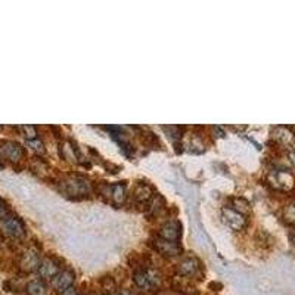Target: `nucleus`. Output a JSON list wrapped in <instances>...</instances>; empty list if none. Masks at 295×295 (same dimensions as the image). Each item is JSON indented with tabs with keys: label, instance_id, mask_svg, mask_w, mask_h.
Returning <instances> with one entry per match:
<instances>
[{
	"label": "nucleus",
	"instance_id": "4",
	"mask_svg": "<svg viewBox=\"0 0 295 295\" xmlns=\"http://www.w3.org/2000/svg\"><path fill=\"white\" fill-rule=\"evenodd\" d=\"M221 217L223 221L233 230H242L247 226V217L236 211L235 208H223Z\"/></svg>",
	"mask_w": 295,
	"mask_h": 295
},
{
	"label": "nucleus",
	"instance_id": "24",
	"mask_svg": "<svg viewBox=\"0 0 295 295\" xmlns=\"http://www.w3.org/2000/svg\"><path fill=\"white\" fill-rule=\"evenodd\" d=\"M9 216V210H8V205L0 199V220L5 218V217Z\"/></svg>",
	"mask_w": 295,
	"mask_h": 295
},
{
	"label": "nucleus",
	"instance_id": "22",
	"mask_svg": "<svg viewBox=\"0 0 295 295\" xmlns=\"http://www.w3.org/2000/svg\"><path fill=\"white\" fill-rule=\"evenodd\" d=\"M27 145L37 154H44V145L40 139H34V140H27Z\"/></svg>",
	"mask_w": 295,
	"mask_h": 295
},
{
	"label": "nucleus",
	"instance_id": "12",
	"mask_svg": "<svg viewBox=\"0 0 295 295\" xmlns=\"http://www.w3.org/2000/svg\"><path fill=\"white\" fill-rule=\"evenodd\" d=\"M73 283H74V273L70 272V270H62L52 279V285L59 294L62 291L68 289L70 286H73Z\"/></svg>",
	"mask_w": 295,
	"mask_h": 295
},
{
	"label": "nucleus",
	"instance_id": "9",
	"mask_svg": "<svg viewBox=\"0 0 295 295\" xmlns=\"http://www.w3.org/2000/svg\"><path fill=\"white\" fill-rule=\"evenodd\" d=\"M0 154L12 162H18L24 155V151H22L20 143L12 142V140H6V142H2V145H0Z\"/></svg>",
	"mask_w": 295,
	"mask_h": 295
},
{
	"label": "nucleus",
	"instance_id": "21",
	"mask_svg": "<svg viewBox=\"0 0 295 295\" xmlns=\"http://www.w3.org/2000/svg\"><path fill=\"white\" fill-rule=\"evenodd\" d=\"M20 129L21 132H22V135H24V138L27 139V140L37 139V130H36L34 126H21Z\"/></svg>",
	"mask_w": 295,
	"mask_h": 295
},
{
	"label": "nucleus",
	"instance_id": "25",
	"mask_svg": "<svg viewBox=\"0 0 295 295\" xmlns=\"http://www.w3.org/2000/svg\"><path fill=\"white\" fill-rule=\"evenodd\" d=\"M59 295H79V292H77V289H76L74 286H70L68 289L62 291Z\"/></svg>",
	"mask_w": 295,
	"mask_h": 295
},
{
	"label": "nucleus",
	"instance_id": "16",
	"mask_svg": "<svg viewBox=\"0 0 295 295\" xmlns=\"http://www.w3.org/2000/svg\"><path fill=\"white\" fill-rule=\"evenodd\" d=\"M111 197L115 205H121L126 198H127V191H126V185L124 183H115L111 186Z\"/></svg>",
	"mask_w": 295,
	"mask_h": 295
},
{
	"label": "nucleus",
	"instance_id": "26",
	"mask_svg": "<svg viewBox=\"0 0 295 295\" xmlns=\"http://www.w3.org/2000/svg\"><path fill=\"white\" fill-rule=\"evenodd\" d=\"M288 159H289V162H291V164L295 167V151H292V152H288Z\"/></svg>",
	"mask_w": 295,
	"mask_h": 295
},
{
	"label": "nucleus",
	"instance_id": "20",
	"mask_svg": "<svg viewBox=\"0 0 295 295\" xmlns=\"http://www.w3.org/2000/svg\"><path fill=\"white\" fill-rule=\"evenodd\" d=\"M233 207H235L236 211H239L244 216L250 213V204L245 199H242V198H235L233 199Z\"/></svg>",
	"mask_w": 295,
	"mask_h": 295
},
{
	"label": "nucleus",
	"instance_id": "18",
	"mask_svg": "<svg viewBox=\"0 0 295 295\" xmlns=\"http://www.w3.org/2000/svg\"><path fill=\"white\" fill-rule=\"evenodd\" d=\"M100 286H102V289L106 294H112L115 291V288H117V283H115V280L111 276H105V277L100 279Z\"/></svg>",
	"mask_w": 295,
	"mask_h": 295
},
{
	"label": "nucleus",
	"instance_id": "13",
	"mask_svg": "<svg viewBox=\"0 0 295 295\" xmlns=\"http://www.w3.org/2000/svg\"><path fill=\"white\" fill-rule=\"evenodd\" d=\"M39 276L41 277V279H53L55 276L58 275L59 272V267H58V264L53 261V260H50V258H46V260H43L41 261V264H40V267H39Z\"/></svg>",
	"mask_w": 295,
	"mask_h": 295
},
{
	"label": "nucleus",
	"instance_id": "10",
	"mask_svg": "<svg viewBox=\"0 0 295 295\" xmlns=\"http://www.w3.org/2000/svg\"><path fill=\"white\" fill-rule=\"evenodd\" d=\"M154 247H155V250H157L158 253L162 254L164 257H176L182 251L179 242H171V241H167V239H162V238H157L155 239Z\"/></svg>",
	"mask_w": 295,
	"mask_h": 295
},
{
	"label": "nucleus",
	"instance_id": "5",
	"mask_svg": "<svg viewBox=\"0 0 295 295\" xmlns=\"http://www.w3.org/2000/svg\"><path fill=\"white\" fill-rule=\"evenodd\" d=\"M64 186L70 195H87L90 192V183L84 177H71L64 183Z\"/></svg>",
	"mask_w": 295,
	"mask_h": 295
},
{
	"label": "nucleus",
	"instance_id": "6",
	"mask_svg": "<svg viewBox=\"0 0 295 295\" xmlns=\"http://www.w3.org/2000/svg\"><path fill=\"white\" fill-rule=\"evenodd\" d=\"M41 260H40L39 253L36 250H27L25 253H22L20 258V267L22 272L25 273H31L39 270Z\"/></svg>",
	"mask_w": 295,
	"mask_h": 295
},
{
	"label": "nucleus",
	"instance_id": "15",
	"mask_svg": "<svg viewBox=\"0 0 295 295\" xmlns=\"http://www.w3.org/2000/svg\"><path fill=\"white\" fill-rule=\"evenodd\" d=\"M133 198H135V201H138L140 204L149 202L152 199V189L145 183H139L133 191Z\"/></svg>",
	"mask_w": 295,
	"mask_h": 295
},
{
	"label": "nucleus",
	"instance_id": "11",
	"mask_svg": "<svg viewBox=\"0 0 295 295\" xmlns=\"http://www.w3.org/2000/svg\"><path fill=\"white\" fill-rule=\"evenodd\" d=\"M272 139L285 146H289L295 142V136L292 130L286 126H277L275 129H272Z\"/></svg>",
	"mask_w": 295,
	"mask_h": 295
},
{
	"label": "nucleus",
	"instance_id": "2",
	"mask_svg": "<svg viewBox=\"0 0 295 295\" xmlns=\"http://www.w3.org/2000/svg\"><path fill=\"white\" fill-rule=\"evenodd\" d=\"M133 280L135 283L138 285L139 288L142 289H152L158 286L161 283V276L157 270H152V269H140L136 270L135 275H133Z\"/></svg>",
	"mask_w": 295,
	"mask_h": 295
},
{
	"label": "nucleus",
	"instance_id": "28",
	"mask_svg": "<svg viewBox=\"0 0 295 295\" xmlns=\"http://www.w3.org/2000/svg\"><path fill=\"white\" fill-rule=\"evenodd\" d=\"M291 239H292V244H294V245H295V232H294V233H292V235H291Z\"/></svg>",
	"mask_w": 295,
	"mask_h": 295
},
{
	"label": "nucleus",
	"instance_id": "17",
	"mask_svg": "<svg viewBox=\"0 0 295 295\" xmlns=\"http://www.w3.org/2000/svg\"><path fill=\"white\" fill-rule=\"evenodd\" d=\"M27 294L28 295H46V285L41 279H36L28 282L27 285Z\"/></svg>",
	"mask_w": 295,
	"mask_h": 295
},
{
	"label": "nucleus",
	"instance_id": "27",
	"mask_svg": "<svg viewBox=\"0 0 295 295\" xmlns=\"http://www.w3.org/2000/svg\"><path fill=\"white\" fill-rule=\"evenodd\" d=\"M120 295H133V292H132V291H129V289H123V291L120 292Z\"/></svg>",
	"mask_w": 295,
	"mask_h": 295
},
{
	"label": "nucleus",
	"instance_id": "3",
	"mask_svg": "<svg viewBox=\"0 0 295 295\" xmlns=\"http://www.w3.org/2000/svg\"><path fill=\"white\" fill-rule=\"evenodd\" d=\"M0 230L9 238H22L25 235V226L18 217L8 216L0 220Z\"/></svg>",
	"mask_w": 295,
	"mask_h": 295
},
{
	"label": "nucleus",
	"instance_id": "8",
	"mask_svg": "<svg viewBox=\"0 0 295 295\" xmlns=\"http://www.w3.org/2000/svg\"><path fill=\"white\" fill-rule=\"evenodd\" d=\"M177 272L180 273V276H185L188 279H192V277H197L201 275V263L199 260L195 257H191V258H185L179 267H177Z\"/></svg>",
	"mask_w": 295,
	"mask_h": 295
},
{
	"label": "nucleus",
	"instance_id": "7",
	"mask_svg": "<svg viewBox=\"0 0 295 295\" xmlns=\"http://www.w3.org/2000/svg\"><path fill=\"white\" fill-rule=\"evenodd\" d=\"M159 238L171 242H179V239L182 238V224L177 220L165 221L159 229Z\"/></svg>",
	"mask_w": 295,
	"mask_h": 295
},
{
	"label": "nucleus",
	"instance_id": "29",
	"mask_svg": "<svg viewBox=\"0 0 295 295\" xmlns=\"http://www.w3.org/2000/svg\"><path fill=\"white\" fill-rule=\"evenodd\" d=\"M170 295H173V294H170Z\"/></svg>",
	"mask_w": 295,
	"mask_h": 295
},
{
	"label": "nucleus",
	"instance_id": "23",
	"mask_svg": "<svg viewBox=\"0 0 295 295\" xmlns=\"http://www.w3.org/2000/svg\"><path fill=\"white\" fill-rule=\"evenodd\" d=\"M164 207V199L157 195V198L152 201V204H151V207H149V213L151 214H158L159 213V210Z\"/></svg>",
	"mask_w": 295,
	"mask_h": 295
},
{
	"label": "nucleus",
	"instance_id": "1",
	"mask_svg": "<svg viewBox=\"0 0 295 295\" xmlns=\"http://www.w3.org/2000/svg\"><path fill=\"white\" fill-rule=\"evenodd\" d=\"M267 182L272 188H275L276 191H282V192H288L294 188V176L288 171V170H273L269 173Z\"/></svg>",
	"mask_w": 295,
	"mask_h": 295
},
{
	"label": "nucleus",
	"instance_id": "14",
	"mask_svg": "<svg viewBox=\"0 0 295 295\" xmlns=\"http://www.w3.org/2000/svg\"><path fill=\"white\" fill-rule=\"evenodd\" d=\"M173 286L179 294L182 295H198V289L188 280L185 276H177L173 280Z\"/></svg>",
	"mask_w": 295,
	"mask_h": 295
},
{
	"label": "nucleus",
	"instance_id": "19",
	"mask_svg": "<svg viewBox=\"0 0 295 295\" xmlns=\"http://www.w3.org/2000/svg\"><path fill=\"white\" fill-rule=\"evenodd\" d=\"M283 220L289 226H295V204H289L283 208Z\"/></svg>",
	"mask_w": 295,
	"mask_h": 295
}]
</instances>
